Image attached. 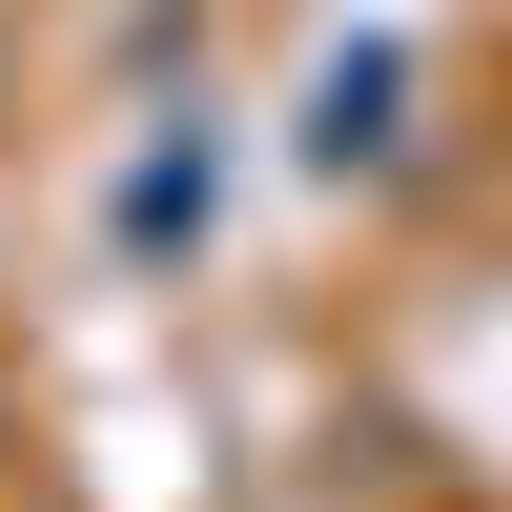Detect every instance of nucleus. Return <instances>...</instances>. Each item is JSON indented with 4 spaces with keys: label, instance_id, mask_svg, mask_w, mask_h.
<instances>
[{
    "label": "nucleus",
    "instance_id": "obj_1",
    "mask_svg": "<svg viewBox=\"0 0 512 512\" xmlns=\"http://www.w3.org/2000/svg\"><path fill=\"white\" fill-rule=\"evenodd\" d=\"M390 103H410L390 41H328V62H308V164H390V144H410Z\"/></svg>",
    "mask_w": 512,
    "mask_h": 512
},
{
    "label": "nucleus",
    "instance_id": "obj_2",
    "mask_svg": "<svg viewBox=\"0 0 512 512\" xmlns=\"http://www.w3.org/2000/svg\"><path fill=\"white\" fill-rule=\"evenodd\" d=\"M123 246H205V144H144V185H123Z\"/></svg>",
    "mask_w": 512,
    "mask_h": 512
}]
</instances>
